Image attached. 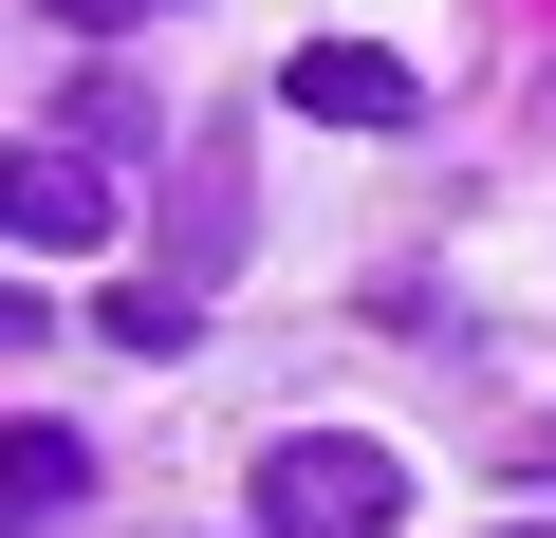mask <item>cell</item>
<instances>
[{"mask_svg": "<svg viewBox=\"0 0 556 538\" xmlns=\"http://www.w3.org/2000/svg\"><path fill=\"white\" fill-rule=\"evenodd\" d=\"M38 20H75V38H130V20H167V0H38Z\"/></svg>", "mask_w": 556, "mask_h": 538, "instance_id": "cell-5", "label": "cell"}, {"mask_svg": "<svg viewBox=\"0 0 556 538\" xmlns=\"http://www.w3.org/2000/svg\"><path fill=\"white\" fill-rule=\"evenodd\" d=\"M519 538H556V520H519Z\"/></svg>", "mask_w": 556, "mask_h": 538, "instance_id": "cell-6", "label": "cell"}, {"mask_svg": "<svg viewBox=\"0 0 556 538\" xmlns=\"http://www.w3.org/2000/svg\"><path fill=\"white\" fill-rule=\"evenodd\" d=\"M278 93H298L316 130H408V57H371V38H298Z\"/></svg>", "mask_w": 556, "mask_h": 538, "instance_id": "cell-2", "label": "cell"}, {"mask_svg": "<svg viewBox=\"0 0 556 538\" xmlns=\"http://www.w3.org/2000/svg\"><path fill=\"white\" fill-rule=\"evenodd\" d=\"M75 483H93V446H75V427H20V446H0V501H20V538H38Z\"/></svg>", "mask_w": 556, "mask_h": 538, "instance_id": "cell-4", "label": "cell"}, {"mask_svg": "<svg viewBox=\"0 0 556 538\" xmlns=\"http://www.w3.org/2000/svg\"><path fill=\"white\" fill-rule=\"evenodd\" d=\"M0 223H20V260H38V241L75 260V241H112V167H93V149H20V186H0Z\"/></svg>", "mask_w": 556, "mask_h": 538, "instance_id": "cell-3", "label": "cell"}, {"mask_svg": "<svg viewBox=\"0 0 556 538\" xmlns=\"http://www.w3.org/2000/svg\"><path fill=\"white\" fill-rule=\"evenodd\" d=\"M260 520L278 538H390L408 520V464L371 427H298V446H260Z\"/></svg>", "mask_w": 556, "mask_h": 538, "instance_id": "cell-1", "label": "cell"}]
</instances>
